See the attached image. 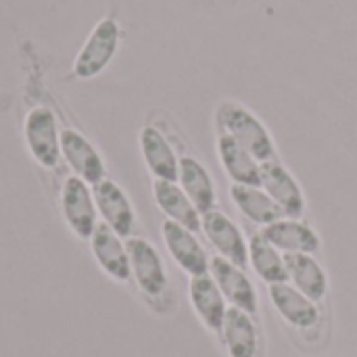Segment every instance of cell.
Returning <instances> with one entry per match:
<instances>
[{"label":"cell","instance_id":"obj_1","mask_svg":"<svg viewBox=\"0 0 357 357\" xmlns=\"http://www.w3.org/2000/svg\"><path fill=\"white\" fill-rule=\"evenodd\" d=\"M215 126H218L220 134H226L232 140H236L259 163L274 161L276 146H274V140H272L268 128L245 105L234 102V100L220 102L215 109Z\"/></svg>","mask_w":357,"mask_h":357},{"label":"cell","instance_id":"obj_2","mask_svg":"<svg viewBox=\"0 0 357 357\" xmlns=\"http://www.w3.org/2000/svg\"><path fill=\"white\" fill-rule=\"evenodd\" d=\"M119 25L115 19L107 17L102 19L92 33L88 36L86 44L82 46V50L77 52L75 61H73V73L79 79H90L94 75H98L115 56L117 46H119Z\"/></svg>","mask_w":357,"mask_h":357},{"label":"cell","instance_id":"obj_3","mask_svg":"<svg viewBox=\"0 0 357 357\" xmlns=\"http://www.w3.org/2000/svg\"><path fill=\"white\" fill-rule=\"evenodd\" d=\"M25 142L33 159L42 167H54L61 159V134L56 119L46 107L29 111L25 119Z\"/></svg>","mask_w":357,"mask_h":357},{"label":"cell","instance_id":"obj_4","mask_svg":"<svg viewBox=\"0 0 357 357\" xmlns=\"http://www.w3.org/2000/svg\"><path fill=\"white\" fill-rule=\"evenodd\" d=\"M61 205L69 228L79 238H90L96 230V203L86 182L77 176H71L63 184Z\"/></svg>","mask_w":357,"mask_h":357},{"label":"cell","instance_id":"obj_5","mask_svg":"<svg viewBox=\"0 0 357 357\" xmlns=\"http://www.w3.org/2000/svg\"><path fill=\"white\" fill-rule=\"evenodd\" d=\"M201 228L207 236V241L215 247V251L232 261L238 268H245L249 261V249L245 245V238L238 230V226L220 211H209L201 215Z\"/></svg>","mask_w":357,"mask_h":357},{"label":"cell","instance_id":"obj_6","mask_svg":"<svg viewBox=\"0 0 357 357\" xmlns=\"http://www.w3.org/2000/svg\"><path fill=\"white\" fill-rule=\"evenodd\" d=\"M261 188L270 195V199L282 209L287 218H301L305 211L303 192L297 180L280 165L276 159L261 163Z\"/></svg>","mask_w":357,"mask_h":357},{"label":"cell","instance_id":"obj_7","mask_svg":"<svg viewBox=\"0 0 357 357\" xmlns=\"http://www.w3.org/2000/svg\"><path fill=\"white\" fill-rule=\"evenodd\" d=\"M163 232V241L167 251L172 253V257L178 261V266L188 272L192 278L195 276H205L209 270V261H207V253L201 247V243L197 241L195 232H190L188 228L165 220L161 226Z\"/></svg>","mask_w":357,"mask_h":357},{"label":"cell","instance_id":"obj_8","mask_svg":"<svg viewBox=\"0 0 357 357\" xmlns=\"http://www.w3.org/2000/svg\"><path fill=\"white\" fill-rule=\"evenodd\" d=\"M126 249H128L130 266H132L138 287L146 295L159 297L167 287V274L155 247L144 238H130L126 243Z\"/></svg>","mask_w":357,"mask_h":357},{"label":"cell","instance_id":"obj_9","mask_svg":"<svg viewBox=\"0 0 357 357\" xmlns=\"http://www.w3.org/2000/svg\"><path fill=\"white\" fill-rule=\"evenodd\" d=\"M96 209L100 211V215L105 218V224L121 238H128L134 230L136 224V215L134 209L126 197V192L109 180H102L98 184H94L92 190Z\"/></svg>","mask_w":357,"mask_h":357},{"label":"cell","instance_id":"obj_10","mask_svg":"<svg viewBox=\"0 0 357 357\" xmlns=\"http://www.w3.org/2000/svg\"><path fill=\"white\" fill-rule=\"evenodd\" d=\"M209 270H211V276H213L215 284L220 287L222 295L234 307L247 312L249 316H253L257 312V295H255V289H253L251 280L243 272V268H238L232 261L218 255V257L211 259Z\"/></svg>","mask_w":357,"mask_h":357},{"label":"cell","instance_id":"obj_11","mask_svg":"<svg viewBox=\"0 0 357 357\" xmlns=\"http://www.w3.org/2000/svg\"><path fill=\"white\" fill-rule=\"evenodd\" d=\"M61 155L77 174L79 180L88 184H98L105 180V163L98 151L75 130L61 132Z\"/></svg>","mask_w":357,"mask_h":357},{"label":"cell","instance_id":"obj_12","mask_svg":"<svg viewBox=\"0 0 357 357\" xmlns=\"http://www.w3.org/2000/svg\"><path fill=\"white\" fill-rule=\"evenodd\" d=\"M92 243V253L98 266L115 280H130L132 276V266H130V255L126 245L119 241V236L107 226L98 224L94 234L90 236Z\"/></svg>","mask_w":357,"mask_h":357},{"label":"cell","instance_id":"obj_13","mask_svg":"<svg viewBox=\"0 0 357 357\" xmlns=\"http://www.w3.org/2000/svg\"><path fill=\"white\" fill-rule=\"evenodd\" d=\"M272 247L284 253H307L314 255L320 249V238L312 226L299 220H278L259 232Z\"/></svg>","mask_w":357,"mask_h":357},{"label":"cell","instance_id":"obj_14","mask_svg":"<svg viewBox=\"0 0 357 357\" xmlns=\"http://www.w3.org/2000/svg\"><path fill=\"white\" fill-rule=\"evenodd\" d=\"M140 149H142V157L151 169V174L157 180H165V182H176L178 180V169H180V161L172 149V144L165 140V136L153 128L146 126L140 132Z\"/></svg>","mask_w":357,"mask_h":357},{"label":"cell","instance_id":"obj_15","mask_svg":"<svg viewBox=\"0 0 357 357\" xmlns=\"http://www.w3.org/2000/svg\"><path fill=\"white\" fill-rule=\"evenodd\" d=\"M218 155L234 184L261 188V163L226 134L218 136Z\"/></svg>","mask_w":357,"mask_h":357},{"label":"cell","instance_id":"obj_16","mask_svg":"<svg viewBox=\"0 0 357 357\" xmlns=\"http://www.w3.org/2000/svg\"><path fill=\"white\" fill-rule=\"evenodd\" d=\"M153 195H155V201H157L159 209L172 222L188 228L190 232L201 230V213L197 211L192 201L186 197L182 186H178L174 182H165V180H155Z\"/></svg>","mask_w":357,"mask_h":357},{"label":"cell","instance_id":"obj_17","mask_svg":"<svg viewBox=\"0 0 357 357\" xmlns=\"http://www.w3.org/2000/svg\"><path fill=\"white\" fill-rule=\"evenodd\" d=\"M270 297L280 312V316L291 322L293 326L299 328H312L318 324V307L314 305L312 299H307L301 291L289 287L287 282L280 284H270Z\"/></svg>","mask_w":357,"mask_h":357},{"label":"cell","instance_id":"obj_18","mask_svg":"<svg viewBox=\"0 0 357 357\" xmlns=\"http://www.w3.org/2000/svg\"><path fill=\"white\" fill-rule=\"evenodd\" d=\"M178 180L182 184V190L186 197L192 201L197 211L209 213L215 207V188L209 172L192 157H182L180 159V169H178Z\"/></svg>","mask_w":357,"mask_h":357},{"label":"cell","instance_id":"obj_19","mask_svg":"<svg viewBox=\"0 0 357 357\" xmlns=\"http://www.w3.org/2000/svg\"><path fill=\"white\" fill-rule=\"evenodd\" d=\"M287 276L293 280L295 289L307 299L320 301L326 295V274L320 264L307 253H284Z\"/></svg>","mask_w":357,"mask_h":357},{"label":"cell","instance_id":"obj_20","mask_svg":"<svg viewBox=\"0 0 357 357\" xmlns=\"http://www.w3.org/2000/svg\"><path fill=\"white\" fill-rule=\"evenodd\" d=\"M190 301L207 328L222 331L228 310L224 305V295L213 278H209L207 274L195 276L190 280Z\"/></svg>","mask_w":357,"mask_h":357},{"label":"cell","instance_id":"obj_21","mask_svg":"<svg viewBox=\"0 0 357 357\" xmlns=\"http://www.w3.org/2000/svg\"><path fill=\"white\" fill-rule=\"evenodd\" d=\"M232 201L236 203V207L255 224L261 226H270L278 220L284 218L282 209L270 199V195L259 188V186H245V184H234L230 188Z\"/></svg>","mask_w":357,"mask_h":357},{"label":"cell","instance_id":"obj_22","mask_svg":"<svg viewBox=\"0 0 357 357\" xmlns=\"http://www.w3.org/2000/svg\"><path fill=\"white\" fill-rule=\"evenodd\" d=\"M224 341L228 354L232 357H255L257 356V333L251 316L238 307L226 312L224 318Z\"/></svg>","mask_w":357,"mask_h":357},{"label":"cell","instance_id":"obj_23","mask_svg":"<svg viewBox=\"0 0 357 357\" xmlns=\"http://www.w3.org/2000/svg\"><path fill=\"white\" fill-rule=\"evenodd\" d=\"M249 257L255 268V272L270 284H280L287 282V268H284V257L278 253L276 247H272L261 234H255L249 245Z\"/></svg>","mask_w":357,"mask_h":357}]
</instances>
